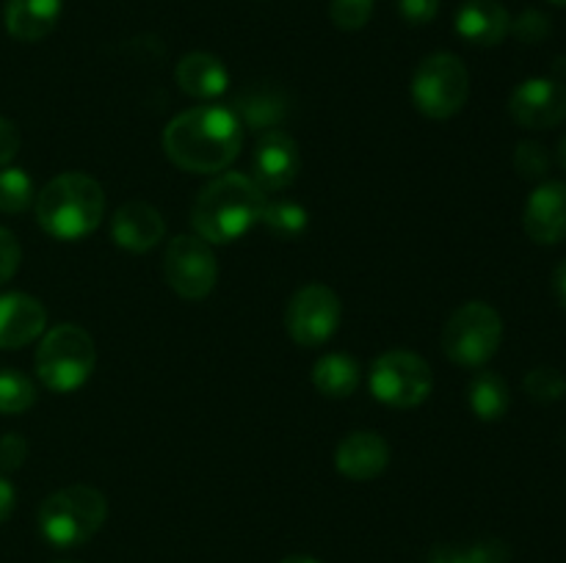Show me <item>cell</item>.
<instances>
[{
    "instance_id": "cell-37",
    "label": "cell",
    "mask_w": 566,
    "mask_h": 563,
    "mask_svg": "<svg viewBox=\"0 0 566 563\" xmlns=\"http://www.w3.org/2000/svg\"><path fill=\"white\" fill-rule=\"evenodd\" d=\"M553 293H556V301L562 304V309L566 312V259L553 270Z\"/></svg>"
},
{
    "instance_id": "cell-38",
    "label": "cell",
    "mask_w": 566,
    "mask_h": 563,
    "mask_svg": "<svg viewBox=\"0 0 566 563\" xmlns=\"http://www.w3.org/2000/svg\"><path fill=\"white\" fill-rule=\"evenodd\" d=\"M556 158H558V166H562V169L566 171V136L562 138V144H558V155H556Z\"/></svg>"
},
{
    "instance_id": "cell-22",
    "label": "cell",
    "mask_w": 566,
    "mask_h": 563,
    "mask_svg": "<svg viewBox=\"0 0 566 563\" xmlns=\"http://www.w3.org/2000/svg\"><path fill=\"white\" fill-rule=\"evenodd\" d=\"M509 403H512V395H509L506 381L492 370H481L470 384V408L475 417L484 423H495L509 412Z\"/></svg>"
},
{
    "instance_id": "cell-12",
    "label": "cell",
    "mask_w": 566,
    "mask_h": 563,
    "mask_svg": "<svg viewBox=\"0 0 566 563\" xmlns=\"http://www.w3.org/2000/svg\"><path fill=\"white\" fill-rule=\"evenodd\" d=\"M302 171V149L287 136L285 130H269L260 136L252 158V180L258 182L260 191L280 193L296 182Z\"/></svg>"
},
{
    "instance_id": "cell-2",
    "label": "cell",
    "mask_w": 566,
    "mask_h": 563,
    "mask_svg": "<svg viewBox=\"0 0 566 563\" xmlns=\"http://www.w3.org/2000/svg\"><path fill=\"white\" fill-rule=\"evenodd\" d=\"M265 193L249 174L224 171L199 191L191 210V224L202 241L232 243L247 235L265 208Z\"/></svg>"
},
{
    "instance_id": "cell-21",
    "label": "cell",
    "mask_w": 566,
    "mask_h": 563,
    "mask_svg": "<svg viewBox=\"0 0 566 563\" xmlns=\"http://www.w3.org/2000/svg\"><path fill=\"white\" fill-rule=\"evenodd\" d=\"M363 370L359 362L348 353H326L315 362L313 384L326 397H348L357 392Z\"/></svg>"
},
{
    "instance_id": "cell-7",
    "label": "cell",
    "mask_w": 566,
    "mask_h": 563,
    "mask_svg": "<svg viewBox=\"0 0 566 563\" xmlns=\"http://www.w3.org/2000/svg\"><path fill=\"white\" fill-rule=\"evenodd\" d=\"M412 103L429 119H451L468 105L470 72L453 53H431L412 75Z\"/></svg>"
},
{
    "instance_id": "cell-8",
    "label": "cell",
    "mask_w": 566,
    "mask_h": 563,
    "mask_svg": "<svg viewBox=\"0 0 566 563\" xmlns=\"http://www.w3.org/2000/svg\"><path fill=\"white\" fill-rule=\"evenodd\" d=\"M434 390L429 362L412 351H387L370 364V392L392 408L420 406Z\"/></svg>"
},
{
    "instance_id": "cell-24",
    "label": "cell",
    "mask_w": 566,
    "mask_h": 563,
    "mask_svg": "<svg viewBox=\"0 0 566 563\" xmlns=\"http://www.w3.org/2000/svg\"><path fill=\"white\" fill-rule=\"evenodd\" d=\"M33 199H36V191H33V180L28 177V171L17 169V166H0V213H25Z\"/></svg>"
},
{
    "instance_id": "cell-5",
    "label": "cell",
    "mask_w": 566,
    "mask_h": 563,
    "mask_svg": "<svg viewBox=\"0 0 566 563\" xmlns=\"http://www.w3.org/2000/svg\"><path fill=\"white\" fill-rule=\"evenodd\" d=\"M97 348L92 334L75 323H61L42 337L36 348V375L50 392L70 395L94 373Z\"/></svg>"
},
{
    "instance_id": "cell-16",
    "label": "cell",
    "mask_w": 566,
    "mask_h": 563,
    "mask_svg": "<svg viewBox=\"0 0 566 563\" xmlns=\"http://www.w3.org/2000/svg\"><path fill=\"white\" fill-rule=\"evenodd\" d=\"M337 472L348 480H374L390 464V445L376 431H354L337 445Z\"/></svg>"
},
{
    "instance_id": "cell-1",
    "label": "cell",
    "mask_w": 566,
    "mask_h": 563,
    "mask_svg": "<svg viewBox=\"0 0 566 563\" xmlns=\"http://www.w3.org/2000/svg\"><path fill=\"white\" fill-rule=\"evenodd\" d=\"M243 144V125L230 105H197L175 116L164 130L166 158L191 174L230 169Z\"/></svg>"
},
{
    "instance_id": "cell-32",
    "label": "cell",
    "mask_w": 566,
    "mask_h": 563,
    "mask_svg": "<svg viewBox=\"0 0 566 563\" xmlns=\"http://www.w3.org/2000/svg\"><path fill=\"white\" fill-rule=\"evenodd\" d=\"M398 11L409 25H426L440 11V0H398Z\"/></svg>"
},
{
    "instance_id": "cell-18",
    "label": "cell",
    "mask_w": 566,
    "mask_h": 563,
    "mask_svg": "<svg viewBox=\"0 0 566 563\" xmlns=\"http://www.w3.org/2000/svg\"><path fill=\"white\" fill-rule=\"evenodd\" d=\"M64 0H6V31L20 42H39L61 20Z\"/></svg>"
},
{
    "instance_id": "cell-10",
    "label": "cell",
    "mask_w": 566,
    "mask_h": 563,
    "mask_svg": "<svg viewBox=\"0 0 566 563\" xmlns=\"http://www.w3.org/2000/svg\"><path fill=\"white\" fill-rule=\"evenodd\" d=\"M164 276L180 298L202 301L219 279V263L210 243L199 235H177L166 248Z\"/></svg>"
},
{
    "instance_id": "cell-14",
    "label": "cell",
    "mask_w": 566,
    "mask_h": 563,
    "mask_svg": "<svg viewBox=\"0 0 566 563\" xmlns=\"http://www.w3.org/2000/svg\"><path fill=\"white\" fill-rule=\"evenodd\" d=\"M166 235V221L158 208L149 202H127L111 219V237L125 252L144 254L160 243Z\"/></svg>"
},
{
    "instance_id": "cell-30",
    "label": "cell",
    "mask_w": 566,
    "mask_h": 563,
    "mask_svg": "<svg viewBox=\"0 0 566 563\" xmlns=\"http://www.w3.org/2000/svg\"><path fill=\"white\" fill-rule=\"evenodd\" d=\"M28 456V442L20 434L0 436V469L3 472H14L22 467Z\"/></svg>"
},
{
    "instance_id": "cell-6",
    "label": "cell",
    "mask_w": 566,
    "mask_h": 563,
    "mask_svg": "<svg viewBox=\"0 0 566 563\" xmlns=\"http://www.w3.org/2000/svg\"><path fill=\"white\" fill-rule=\"evenodd\" d=\"M503 342V318L486 301H468L448 318L442 351L453 364L484 368Z\"/></svg>"
},
{
    "instance_id": "cell-27",
    "label": "cell",
    "mask_w": 566,
    "mask_h": 563,
    "mask_svg": "<svg viewBox=\"0 0 566 563\" xmlns=\"http://www.w3.org/2000/svg\"><path fill=\"white\" fill-rule=\"evenodd\" d=\"M525 392L539 403H553L566 392V379L556 368H534L523 381Z\"/></svg>"
},
{
    "instance_id": "cell-13",
    "label": "cell",
    "mask_w": 566,
    "mask_h": 563,
    "mask_svg": "<svg viewBox=\"0 0 566 563\" xmlns=\"http://www.w3.org/2000/svg\"><path fill=\"white\" fill-rule=\"evenodd\" d=\"M525 235L542 246L566 241V182H542L523 210Z\"/></svg>"
},
{
    "instance_id": "cell-29",
    "label": "cell",
    "mask_w": 566,
    "mask_h": 563,
    "mask_svg": "<svg viewBox=\"0 0 566 563\" xmlns=\"http://www.w3.org/2000/svg\"><path fill=\"white\" fill-rule=\"evenodd\" d=\"M551 17L539 9H525L517 20L512 22V31L514 36L520 39L523 44H539L551 36Z\"/></svg>"
},
{
    "instance_id": "cell-33",
    "label": "cell",
    "mask_w": 566,
    "mask_h": 563,
    "mask_svg": "<svg viewBox=\"0 0 566 563\" xmlns=\"http://www.w3.org/2000/svg\"><path fill=\"white\" fill-rule=\"evenodd\" d=\"M470 550L479 563H509V546L501 539H481Z\"/></svg>"
},
{
    "instance_id": "cell-36",
    "label": "cell",
    "mask_w": 566,
    "mask_h": 563,
    "mask_svg": "<svg viewBox=\"0 0 566 563\" xmlns=\"http://www.w3.org/2000/svg\"><path fill=\"white\" fill-rule=\"evenodd\" d=\"M14 500H17L14 486L0 475V524H3L6 519L11 517V511H14Z\"/></svg>"
},
{
    "instance_id": "cell-35",
    "label": "cell",
    "mask_w": 566,
    "mask_h": 563,
    "mask_svg": "<svg viewBox=\"0 0 566 563\" xmlns=\"http://www.w3.org/2000/svg\"><path fill=\"white\" fill-rule=\"evenodd\" d=\"M429 563H479V561H475L470 544H464V546L442 544V546H434V550H431Z\"/></svg>"
},
{
    "instance_id": "cell-17",
    "label": "cell",
    "mask_w": 566,
    "mask_h": 563,
    "mask_svg": "<svg viewBox=\"0 0 566 563\" xmlns=\"http://www.w3.org/2000/svg\"><path fill=\"white\" fill-rule=\"evenodd\" d=\"M459 36L475 47H495L512 31V17L497 0H464L453 20Z\"/></svg>"
},
{
    "instance_id": "cell-11",
    "label": "cell",
    "mask_w": 566,
    "mask_h": 563,
    "mask_svg": "<svg viewBox=\"0 0 566 563\" xmlns=\"http://www.w3.org/2000/svg\"><path fill=\"white\" fill-rule=\"evenodd\" d=\"M509 114L525 130H551L566 119V86L558 77H528L509 97Z\"/></svg>"
},
{
    "instance_id": "cell-40",
    "label": "cell",
    "mask_w": 566,
    "mask_h": 563,
    "mask_svg": "<svg viewBox=\"0 0 566 563\" xmlns=\"http://www.w3.org/2000/svg\"><path fill=\"white\" fill-rule=\"evenodd\" d=\"M551 3H556V6H566V0H551Z\"/></svg>"
},
{
    "instance_id": "cell-26",
    "label": "cell",
    "mask_w": 566,
    "mask_h": 563,
    "mask_svg": "<svg viewBox=\"0 0 566 563\" xmlns=\"http://www.w3.org/2000/svg\"><path fill=\"white\" fill-rule=\"evenodd\" d=\"M514 169L523 180H545L551 171V155L539 141H520L514 149Z\"/></svg>"
},
{
    "instance_id": "cell-23",
    "label": "cell",
    "mask_w": 566,
    "mask_h": 563,
    "mask_svg": "<svg viewBox=\"0 0 566 563\" xmlns=\"http://www.w3.org/2000/svg\"><path fill=\"white\" fill-rule=\"evenodd\" d=\"M260 221L271 235L282 237V241H296L307 232L310 215L302 204L291 202V199H265Z\"/></svg>"
},
{
    "instance_id": "cell-25",
    "label": "cell",
    "mask_w": 566,
    "mask_h": 563,
    "mask_svg": "<svg viewBox=\"0 0 566 563\" xmlns=\"http://www.w3.org/2000/svg\"><path fill=\"white\" fill-rule=\"evenodd\" d=\"M36 403V386L28 375L6 368L0 370V414H22Z\"/></svg>"
},
{
    "instance_id": "cell-9",
    "label": "cell",
    "mask_w": 566,
    "mask_h": 563,
    "mask_svg": "<svg viewBox=\"0 0 566 563\" xmlns=\"http://www.w3.org/2000/svg\"><path fill=\"white\" fill-rule=\"evenodd\" d=\"M343 307L340 298L326 285H304L293 293L285 309V329L293 342L302 348H318L335 337L340 326Z\"/></svg>"
},
{
    "instance_id": "cell-31",
    "label": "cell",
    "mask_w": 566,
    "mask_h": 563,
    "mask_svg": "<svg viewBox=\"0 0 566 563\" xmlns=\"http://www.w3.org/2000/svg\"><path fill=\"white\" fill-rule=\"evenodd\" d=\"M20 268V243L9 230L0 226V287L11 279Z\"/></svg>"
},
{
    "instance_id": "cell-28",
    "label": "cell",
    "mask_w": 566,
    "mask_h": 563,
    "mask_svg": "<svg viewBox=\"0 0 566 563\" xmlns=\"http://www.w3.org/2000/svg\"><path fill=\"white\" fill-rule=\"evenodd\" d=\"M329 17L340 31H359L374 17V0H329Z\"/></svg>"
},
{
    "instance_id": "cell-4",
    "label": "cell",
    "mask_w": 566,
    "mask_h": 563,
    "mask_svg": "<svg viewBox=\"0 0 566 563\" xmlns=\"http://www.w3.org/2000/svg\"><path fill=\"white\" fill-rule=\"evenodd\" d=\"M108 519V500L94 486H66L53 491L39 508V530L59 550L81 546Z\"/></svg>"
},
{
    "instance_id": "cell-20",
    "label": "cell",
    "mask_w": 566,
    "mask_h": 563,
    "mask_svg": "<svg viewBox=\"0 0 566 563\" xmlns=\"http://www.w3.org/2000/svg\"><path fill=\"white\" fill-rule=\"evenodd\" d=\"M241 119V125H247L249 130H276L282 119L287 116V97L285 92L274 86H249L238 94L235 108H232Z\"/></svg>"
},
{
    "instance_id": "cell-39",
    "label": "cell",
    "mask_w": 566,
    "mask_h": 563,
    "mask_svg": "<svg viewBox=\"0 0 566 563\" xmlns=\"http://www.w3.org/2000/svg\"><path fill=\"white\" fill-rule=\"evenodd\" d=\"M282 563H318V561H315V557H310V555H291V557H285Z\"/></svg>"
},
{
    "instance_id": "cell-19",
    "label": "cell",
    "mask_w": 566,
    "mask_h": 563,
    "mask_svg": "<svg viewBox=\"0 0 566 563\" xmlns=\"http://www.w3.org/2000/svg\"><path fill=\"white\" fill-rule=\"evenodd\" d=\"M175 75L182 92L197 99L221 97L227 92V86H230V72L221 64V59H216L210 53L182 55Z\"/></svg>"
},
{
    "instance_id": "cell-15",
    "label": "cell",
    "mask_w": 566,
    "mask_h": 563,
    "mask_svg": "<svg viewBox=\"0 0 566 563\" xmlns=\"http://www.w3.org/2000/svg\"><path fill=\"white\" fill-rule=\"evenodd\" d=\"M48 326L42 301L28 293H3L0 296V348L17 351L36 340Z\"/></svg>"
},
{
    "instance_id": "cell-3",
    "label": "cell",
    "mask_w": 566,
    "mask_h": 563,
    "mask_svg": "<svg viewBox=\"0 0 566 563\" xmlns=\"http://www.w3.org/2000/svg\"><path fill=\"white\" fill-rule=\"evenodd\" d=\"M105 215V193L94 177L66 171L36 193V221L55 241H83Z\"/></svg>"
},
{
    "instance_id": "cell-34",
    "label": "cell",
    "mask_w": 566,
    "mask_h": 563,
    "mask_svg": "<svg viewBox=\"0 0 566 563\" xmlns=\"http://www.w3.org/2000/svg\"><path fill=\"white\" fill-rule=\"evenodd\" d=\"M17 152H20V130H17L14 121L0 116V166L11 163Z\"/></svg>"
},
{
    "instance_id": "cell-41",
    "label": "cell",
    "mask_w": 566,
    "mask_h": 563,
    "mask_svg": "<svg viewBox=\"0 0 566 563\" xmlns=\"http://www.w3.org/2000/svg\"><path fill=\"white\" fill-rule=\"evenodd\" d=\"M61 563H75V561H61Z\"/></svg>"
}]
</instances>
